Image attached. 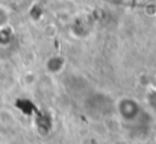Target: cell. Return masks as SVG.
Wrapping results in <instances>:
<instances>
[{
    "instance_id": "277c9868",
    "label": "cell",
    "mask_w": 156,
    "mask_h": 144,
    "mask_svg": "<svg viewBox=\"0 0 156 144\" xmlns=\"http://www.w3.org/2000/svg\"><path fill=\"white\" fill-rule=\"evenodd\" d=\"M8 23H9V11L0 5V27L8 26Z\"/></svg>"
},
{
    "instance_id": "7a4b0ae2",
    "label": "cell",
    "mask_w": 156,
    "mask_h": 144,
    "mask_svg": "<svg viewBox=\"0 0 156 144\" xmlns=\"http://www.w3.org/2000/svg\"><path fill=\"white\" fill-rule=\"evenodd\" d=\"M88 102H93V106H90V109L94 112H108V109H111V105L108 103L106 97L100 94L93 96Z\"/></svg>"
},
{
    "instance_id": "6da1fadb",
    "label": "cell",
    "mask_w": 156,
    "mask_h": 144,
    "mask_svg": "<svg viewBox=\"0 0 156 144\" xmlns=\"http://www.w3.org/2000/svg\"><path fill=\"white\" fill-rule=\"evenodd\" d=\"M117 112L126 123H138V120L143 117V108L130 97H123L117 102Z\"/></svg>"
},
{
    "instance_id": "5b68a950",
    "label": "cell",
    "mask_w": 156,
    "mask_h": 144,
    "mask_svg": "<svg viewBox=\"0 0 156 144\" xmlns=\"http://www.w3.org/2000/svg\"><path fill=\"white\" fill-rule=\"evenodd\" d=\"M149 105H150V108L156 111V91H153L150 96H149Z\"/></svg>"
},
{
    "instance_id": "3957f363",
    "label": "cell",
    "mask_w": 156,
    "mask_h": 144,
    "mask_svg": "<svg viewBox=\"0 0 156 144\" xmlns=\"http://www.w3.org/2000/svg\"><path fill=\"white\" fill-rule=\"evenodd\" d=\"M11 41H12V32L9 26L0 27V46H8Z\"/></svg>"
}]
</instances>
